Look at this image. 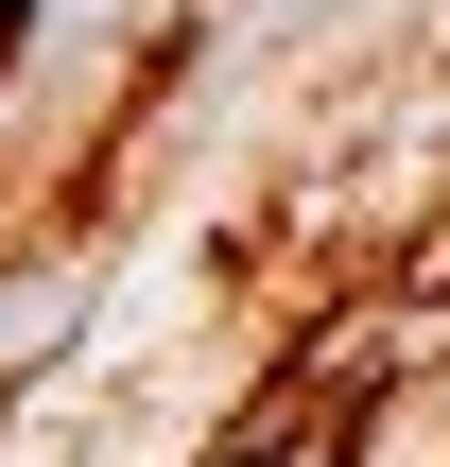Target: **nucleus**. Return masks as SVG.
<instances>
[{
  "label": "nucleus",
  "instance_id": "1",
  "mask_svg": "<svg viewBox=\"0 0 450 467\" xmlns=\"http://www.w3.org/2000/svg\"><path fill=\"white\" fill-rule=\"evenodd\" d=\"M17 35H35V0H0V52H17Z\"/></svg>",
  "mask_w": 450,
  "mask_h": 467
}]
</instances>
